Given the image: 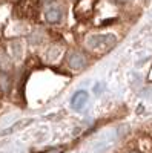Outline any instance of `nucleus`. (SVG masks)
Wrapping results in <instances>:
<instances>
[{
  "mask_svg": "<svg viewBox=\"0 0 152 153\" xmlns=\"http://www.w3.org/2000/svg\"><path fill=\"white\" fill-rule=\"evenodd\" d=\"M12 51L16 52V57H20V54H22V49H20V43H19V42L12 43Z\"/></svg>",
  "mask_w": 152,
  "mask_h": 153,
  "instance_id": "6",
  "label": "nucleus"
},
{
  "mask_svg": "<svg viewBox=\"0 0 152 153\" xmlns=\"http://www.w3.org/2000/svg\"><path fill=\"white\" fill-rule=\"evenodd\" d=\"M69 66L71 68H74V69H82V68H85V65H86V57L85 55H82V54H79V52H74V54H71V57H69Z\"/></svg>",
  "mask_w": 152,
  "mask_h": 153,
  "instance_id": "3",
  "label": "nucleus"
},
{
  "mask_svg": "<svg viewBox=\"0 0 152 153\" xmlns=\"http://www.w3.org/2000/svg\"><path fill=\"white\" fill-rule=\"evenodd\" d=\"M88 103V92L86 91H79L75 92L72 100H71V106L75 110H82L85 107V104Z\"/></svg>",
  "mask_w": 152,
  "mask_h": 153,
  "instance_id": "2",
  "label": "nucleus"
},
{
  "mask_svg": "<svg viewBox=\"0 0 152 153\" xmlns=\"http://www.w3.org/2000/svg\"><path fill=\"white\" fill-rule=\"evenodd\" d=\"M0 87H2V91H6V89H8V78L5 75L0 76Z\"/></svg>",
  "mask_w": 152,
  "mask_h": 153,
  "instance_id": "5",
  "label": "nucleus"
},
{
  "mask_svg": "<svg viewBox=\"0 0 152 153\" xmlns=\"http://www.w3.org/2000/svg\"><path fill=\"white\" fill-rule=\"evenodd\" d=\"M114 43H115V37L111 34H105V35H89L86 40V45L91 49L95 51H105L109 49Z\"/></svg>",
  "mask_w": 152,
  "mask_h": 153,
  "instance_id": "1",
  "label": "nucleus"
},
{
  "mask_svg": "<svg viewBox=\"0 0 152 153\" xmlns=\"http://www.w3.org/2000/svg\"><path fill=\"white\" fill-rule=\"evenodd\" d=\"M46 153H60V150H58V149H54V150H49V152H46Z\"/></svg>",
  "mask_w": 152,
  "mask_h": 153,
  "instance_id": "7",
  "label": "nucleus"
},
{
  "mask_svg": "<svg viewBox=\"0 0 152 153\" xmlns=\"http://www.w3.org/2000/svg\"><path fill=\"white\" fill-rule=\"evenodd\" d=\"M60 19H61V9H60L58 6L51 8V9L46 12V20H48L49 23H57V22H60Z\"/></svg>",
  "mask_w": 152,
  "mask_h": 153,
  "instance_id": "4",
  "label": "nucleus"
},
{
  "mask_svg": "<svg viewBox=\"0 0 152 153\" xmlns=\"http://www.w3.org/2000/svg\"><path fill=\"white\" fill-rule=\"evenodd\" d=\"M131 153H137V152H131Z\"/></svg>",
  "mask_w": 152,
  "mask_h": 153,
  "instance_id": "8",
  "label": "nucleus"
}]
</instances>
